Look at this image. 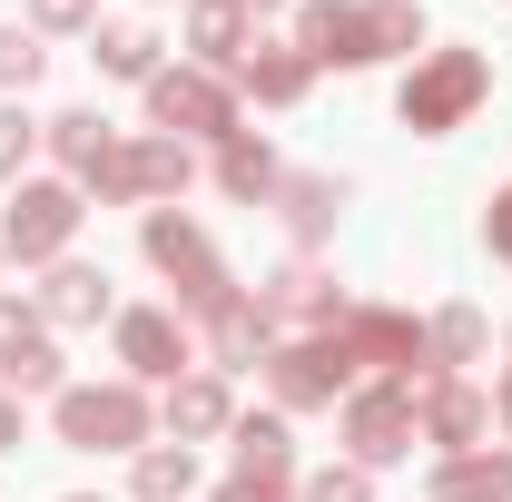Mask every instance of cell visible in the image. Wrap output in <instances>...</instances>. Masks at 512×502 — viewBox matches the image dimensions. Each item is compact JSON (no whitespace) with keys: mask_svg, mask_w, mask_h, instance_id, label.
<instances>
[{"mask_svg":"<svg viewBox=\"0 0 512 502\" xmlns=\"http://www.w3.org/2000/svg\"><path fill=\"white\" fill-rule=\"evenodd\" d=\"M89 60H99V79H138V89H148V79H158V40H148L138 20H99V50H89Z\"/></svg>","mask_w":512,"mask_h":502,"instance_id":"cell-25","label":"cell"},{"mask_svg":"<svg viewBox=\"0 0 512 502\" xmlns=\"http://www.w3.org/2000/svg\"><path fill=\"white\" fill-rule=\"evenodd\" d=\"M69 502H99V493H69Z\"/></svg>","mask_w":512,"mask_h":502,"instance_id":"cell-40","label":"cell"},{"mask_svg":"<svg viewBox=\"0 0 512 502\" xmlns=\"http://www.w3.org/2000/svg\"><path fill=\"white\" fill-rule=\"evenodd\" d=\"M483 99H493V60L483 50H424L404 69V89H394V119L414 138H453V128H473Z\"/></svg>","mask_w":512,"mask_h":502,"instance_id":"cell-1","label":"cell"},{"mask_svg":"<svg viewBox=\"0 0 512 502\" xmlns=\"http://www.w3.org/2000/svg\"><path fill=\"white\" fill-rule=\"evenodd\" d=\"M40 148L60 158V168H69V188H79V178H89V168L119 148V128L99 119V109H60V119H40Z\"/></svg>","mask_w":512,"mask_h":502,"instance_id":"cell-21","label":"cell"},{"mask_svg":"<svg viewBox=\"0 0 512 502\" xmlns=\"http://www.w3.org/2000/svg\"><path fill=\"white\" fill-rule=\"evenodd\" d=\"M276 345H286V325L256 306L247 286L207 315V355H217V375H266V355H276Z\"/></svg>","mask_w":512,"mask_h":502,"instance_id":"cell-13","label":"cell"},{"mask_svg":"<svg viewBox=\"0 0 512 502\" xmlns=\"http://www.w3.org/2000/svg\"><path fill=\"white\" fill-rule=\"evenodd\" d=\"M227 443H237V473L296 483V434H286V414H237V424H227Z\"/></svg>","mask_w":512,"mask_h":502,"instance_id":"cell-23","label":"cell"},{"mask_svg":"<svg viewBox=\"0 0 512 502\" xmlns=\"http://www.w3.org/2000/svg\"><path fill=\"white\" fill-rule=\"evenodd\" d=\"M128 168H138V197L178 207L188 178H197V148H188V138H168V128H148V138H128Z\"/></svg>","mask_w":512,"mask_h":502,"instance_id":"cell-20","label":"cell"},{"mask_svg":"<svg viewBox=\"0 0 512 502\" xmlns=\"http://www.w3.org/2000/svg\"><path fill=\"white\" fill-rule=\"evenodd\" d=\"M20 443V394H0V453Z\"/></svg>","mask_w":512,"mask_h":502,"instance_id":"cell-37","label":"cell"},{"mask_svg":"<svg viewBox=\"0 0 512 502\" xmlns=\"http://www.w3.org/2000/svg\"><path fill=\"white\" fill-rule=\"evenodd\" d=\"M30 30H99V0H30Z\"/></svg>","mask_w":512,"mask_h":502,"instance_id":"cell-34","label":"cell"},{"mask_svg":"<svg viewBox=\"0 0 512 502\" xmlns=\"http://www.w3.org/2000/svg\"><path fill=\"white\" fill-rule=\"evenodd\" d=\"M40 335H50V325H40V296H10V286H0V365H10L20 345H40Z\"/></svg>","mask_w":512,"mask_h":502,"instance_id":"cell-33","label":"cell"},{"mask_svg":"<svg viewBox=\"0 0 512 502\" xmlns=\"http://www.w3.org/2000/svg\"><path fill=\"white\" fill-rule=\"evenodd\" d=\"M335 335H345L355 375H384V384H404V394H424V384H434V345H424V325H414V315H394V306H355Z\"/></svg>","mask_w":512,"mask_h":502,"instance_id":"cell-5","label":"cell"},{"mask_svg":"<svg viewBox=\"0 0 512 502\" xmlns=\"http://www.w3.org/2000/svg\"><path fill=\"white\" fill-rule=\"evenodd\" d=\"M424 345H434V375H453V365H483V345H493V325L473 306H444L434 325H424Z\"/></svg>","mask_w":512,"mask_h":502,"instance_id":"cell-27","label":"cell"},{"mask_svg":"<svg viewBox=\"0 0 512 502\" xmlns=\"http://www.w3.org/2000/svg\"><path fill=\"white\" fill-rule=\"evenodd\" d=\"M266 394H276V414L345 404V394H355V355H345V335H296V345H276V355H266Z\"/></svg>","mask_w":512,"mask_h":502,"instance_id":"cell-6","label":"cell"},{"mask_svg":"<svg viewBox=\"0 0 512 502\" xmlns=\"http://www.w3.org/2000/svg\"><path fill=\"white\" fill-rule=\"evenodd\" d=\"M227 79H237V89H247L256 109H296V99H306V89H316V60H306V50H296V40H266V30H256V40H247V60L227 69Z\"/></svg>","mask_w":512,"mask_h":502,"instance_id":"cell-14","label":"cell"},{"mask_svg":"<svg viewBox=\"0 0 512 502\" xmlns=\"http://www.w3.org/2000/svg\"><path fill=\"white\" fill-rule=\"evenodd\" d=\"M50 424H60L69 453H138V443L158 434V404H148V384H128V375L60 384V394H50Z\"/></svg>","mask_w":512,"mask_h":502,"instance_id":"cell-2","label":"cell"},{"mask_svg":"<svg viewBox=\"0 0 512 502\" xmlns=\"http://www.w3.org/2000/svg\"><path fill=\"white\" fill-rule=\"evenodd\" d=\"M335 434H345V463H365V473H384V463H404L414 453V394L404 384H355L345 404H335Z\"/></svg>","mask_w":512,"mask_h":502,"instance_id":"cell-7","label":"cell"},{"mask_svg":"<svg viewBox=\"0 0 512 502\" xmlns=\"http://www.w3.org/2000/svg\"><path fill=\"white\" fill-rule=\"evenodd\" d=\"M79 197H99V207H138V168H128V138L109 148V158H99V168H89V178H79Z\"/></svg>","mask_w":512,"mask_h":502,"instance_id":"cell-32","label":"cell"},{"mask_svg":"<svg viewBox=\"0 0 512 502\" xmlns=\"http://www.w3.org/2000/svg\"><path fill=\"white\" fill-rule=\"evenodd\" d=\"M148 119L168 128V138H207V148H217V138H237V89H227V79H217V69H158V79H148Z\"/></svg>","mask_w":512,"mask_h":502,"instance_id":"cell-8","label":"cell"},{"mask_svg":"<svg viewBox=\"0 0 512 502\" xmlns=\"http://www.w3.org/2000/svg\"><path fill=\"white\" fill-rule=\"evenodd\" d=\"M276 207H286V237H296V247H325L335 217H345V178H316V168H306V178L276 188Z\"/></svg>","mask_w":512,"mask_h":502,"instance_id":"cell-22","label":"cell"},{"mask_svg":"<svg viewBox=\"0 0 512 502\" xmlns=\"http://www.w3.org/2000/svg\"><path fill=\"white\" fill-rule=\"evenodd\" d=\"M138 247H148V266L178 286V306L188 315H217L227 296H237V276H227V256L207 247V227L197 217H178V207H148V227H138Z\"/></svg>","mask_w":512,"mask_h":502,"instance_id":"cell-3","label":"cell"},{"mask_svg":"<svg viewBox=\"0 0 512 502\" xmlns=\"http://www.w3.org/2000/svg\"><path fill=\"white\" fill-rule=\"evenodd\" d=\"M237 10H247V20H276V10H286V0H237Z\"/></svg>","mask_w":512,"mask_h":502,"instance_id":"cell-38","label":"cell"},{"mask_svg":"<svg viewBox=\"0 0 512 502\" xmlns=\"http://www.w3.org/2000/svg\"><path fill=\"white\" fill-rule=\"evenodd\" d=\"M414 434L434 443V453H473V443L493 434V394H473L463 375H434L414 394Z\"/></svg>","mask_w":512,"mask_h":502,"instance_id":"cell-11","label":"cell"},{"mask_svg":"<svg viewBox=\"0 0 512 502\" xmlns=\"http://www.w3.org/2000/svg\"><path fill=\"white\" fill-rule=\"evenodd\" d=\"M30 148H40V119H30L20 99H0V188L30 178Z\"/></svg>","mask_w":512,"mask_h":502,"instance_id":"cell-29","label":"cell"},{"mask_svg":"<svg viewBox=\"0 0 512 502\" xmlns=\"http://www.w3.org/2000/svg\"><path fill=\"white\" fill-rule=\"evenodd\" d=\"M109 345H119V375L128 384H178V375H188V325H178V306L109 315Z\"/></svg>","mask_w":512,"mask_h":502,"instance_id":"cell-9","label":"cell"},{"mask_svg":"<svg viewBox=\"0 0 512 502\" xmlns=\"http://www.w3.org/2000/svg\"><path fill=\"white\" fill-rule=\"evenodd\" d=\"M128 493L138 502H188L197 493V453L188 443H138L128 453Z\"/></svg>","mask_w":512,"mask_h":502,"instance_id":"cell-24","label":"cell"},{"mask_svg":"<svg viewBox=\"0 0 512 502\" xmlns=\"http://www.w3.org/2000/svg\"><path fill=\"white\" fill-rule=\"evenodd\" d=\"M217 188L237 197V207H276L286 168H276V148H266L256 128H237V138H217Z\"/></svg>","mask_w":512,"mask_h":502,"instance_id":"cell-17","label":"cell"},{"mask_svg":"<svg viewBox=\"0 0 512 502\" xmlns=\"http://www.w3.org/2000/svg\"><path fill=\"white\" fill-rule=\"evenodd\" d=\"M296 502H375V473H365V463H316V473L296 483Z\"/></svg>","mask_w":512,"mask_h":502,"instance_id":"cell-31","label":"cell"},{"mask_svg":"<svg viewBox=\"0 0 512 502\" xmlns=\"http://www.w3.org/2000/svg\"><path fill=\"white\" fill-rule=\"evenodd\" d=\"M217 502H296V483H266V473H227Z\"/></svg>","mask_w":512,"mask_h":502,"instance_id":"cell-35","label":"cell"},{"mask_svg":"<svg viewBox=\"0 0 512 502\" xmlns=\"http://www.w3.org/2000/svg\"><path fill=\"white\" fill-rule=\"evenodd\" d=\"M434 502H512V453L503 443H473L434 463Z\"/></svg>","mask_w":512,"mask_h":502,"instance_id":"cell-18","label":"cell"},{"mask_svg":"<svg viewBox=\"0 0 512 502\" xmlns=\"http://www.w3.org/2000/svg\"><path fill=\"white\" fill-rule=\"evenodd\" d=\"M247 40H256V20L237 10V0H188V50H197V69H227L247 60Z\"/></svg>","mask_w":512,"mask_h":502,"instance_id":"cell-19","label":"cell"},{"mask_svg":"<svg viewBox=\"0 0 512 502\" xmlns=\"http://www.w3.org/2000/svg\"><path fill=\"white\" fill-rule=\"evenodd\" d=\"M483 247H493V256H512V188L483 207Z\"/></svg>","mask_w":512,"mask_h":502,"instance_id":"cell-36","label":"cell"},{"mask_svg":"<svg viewBox=\"0 0 512 502\" xmlns=\"http://www.w3.org/2000/svg\"><path fill=\"white\" fill-rule=\"evenodd\" d=\"M0 266H10V247H0Z\"/></svg>","mask_w":512,"mask_h":502,"instance_id":"cell-41","label":"cell"},{"mask_svg":"<svg viewBox=\"0 0 512 502\" xmlns=\"http://www.w3.org/2000/svg\"><path fill=\"white\" fill-rule=\"evenodd\" d=\"M493 414H503V424H512V375H503V404H493Z\"/></svg>","mask_w":512,"mask_h":502,"instance_id":"cell-39","label":"cell"},{"mask_svg":"<svg viewBox=\"0 0 512 502\" xmlns=\"http://www.w3.org/2000/svg\"><path fill=\"white\" fill-rule=\"evenodd\" d=\"M79 217H89V197L69 188V178H20L10 207H0V247L20 256V266H60L69 237H79Z\"/></svg>","mask_w":512,"mask_h":502,"instance_id":"cell-4","label":"cell"},{"mask_svg":"<svg viewBox=\"0 0 512 502\" xmlns=\"http://www.w3.org/2000/svg\"><path fill=\"white\" fill-rule=\"evenodd\" d=\"M296 50H306L316 69H375L365 0H296Z\"/></svg>","mask_w":512,"mask_h":502,"instance_id":"cell-12","label":"cell"},{"mask_svg":"<svg viewBox=\"0 0 512 502\" xmlns=\"http://www.w3.org/2000/svg\"><path fill=\"white\" fill-rule=\"evenodd\" d=\"M40 69H50L40 30H10V20H0V99H10V89H40Z\"/></svg>","mask_w":512,"mask_h":502,"instance_id":"cell-30","label":"cell"},{"mask_svg":"<svg viewBox=\"0 0 512 502\" xmlns=\"http://www.w3.org/2000/svg\"><path fill=\"white\" fill-rule=\"evenodd\" d=\"M158 424H168V443H217L227 424H237V394H227V375L207 365V375H178L168 384V404H158Z\"/></svg>","mask_w":512,"mask_h":502,"instance_id":"cell-15","label":"cell"},{"mask_svg":"<svg viewBox=\"0 0 512 502\" xmlns=\"http://www.w3.org/2000/svg\"><path fill=\"white\" fill-rule=\"evenodd\" d=\"M60 345H50V335H40V345H20V355H10V365H0V394H20V404H30V394H60Z\"/></svg>","mask_w":512,"mask_h":502,"instance_id":"cell-28","label":"cell"},{"mask_svg":"<svg viewBox=\"0 0 512 502\" xmlns=\"http://www.w3.org/2000/svg\"><path fill=\"white\" fill-rule=\"evenodd\" d=\"M375 60H424V0H365Z\"/></svg>","mask_w":512,"mask_h":502,"instance_id":"cell-26","label":"cell"},{"mask_svg":"<svg viewBox=\"0 0 512 502\" xmlns=\"http://www.w3.org/2000/svg\"><path fill=\"white\" fill-rule=\"evenodd\" d=\"M247 296L276 315V325H306V335H335V325L355 315V306H345V286H335L325 266H306V256H296V266H276V276H256Z\"/></svg>","mask_w":512,"mask_h":502,"instance_id":"cell-10","label":"cell"},{"mask_svg":"<svg viewBox=\"0 0 512 502\" xmlns=\"http://www.w3.org/2000/svg\"><path fill=\"white\" fill-rule=\"evenodd\" d=\"M109 306V266H79V256H60L50 276H40V325H99Z\"/></svg>","mask_w":512,"mask_h":502,"instance_id":"cell-16","label":"cell"}]
</instances>
